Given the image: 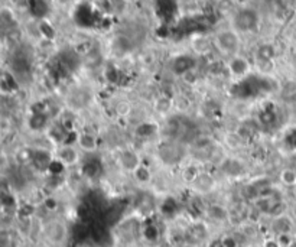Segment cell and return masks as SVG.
<instances>
[{"instance_id":"5bb4252c","label":"cell","mask_w":296,"mask_h":247,"mask_svg":"<svg viewBox=\"0 0 296 247\" xmlns=\"http://www.w3.org/2000/svg\"><path fill=\"white\" fill-rule=\"evenodd\" d=\"M214 48L213 38H207L202 33H197L192 39V49L197 56H204Z\"/></svg>"},{"instance_id":"9c48e42d","label":"cell","mask_w":296,"mask_h":247,"mask_svg":"<svg viewBox=\"0 0 296 247\" xmlns=\"http://www.w3.org/2000/svg\"><path fill=\"white\" fill-rule=\"evenodd\" d=\"M272 233L273 236H285V234H293V229H295V221L293 218L286 214H282V216L273 217L272 220Z\"/></svg>"},{"instance_id":"d6986e66","label":"cell","mask_w":296,"mask_h":247,"mask_svg":"<svg viewBox=\"0 0 296 247\" xmlns=\"http://www.w3.org/2000/svg\"><path fill=\"white\" fill-rule=\"evenodd\" d=\"M281 97L288 103L296 101V78H288L283 84H281Z\"/></svg>"},{"instance_id":"f546056e","label":"cell","mask_w":296,"mask_h":247,"mask_svg":"<svg viewBox=\"0 0 296 247\" xmlns=\"http://www.w3.org/2000/svg\"><path fill=\"white\" fill-rule=\"evenodd\" d=\"M158 130V127L156 126H152V124L149 123H143L139 126V129H137V135L140 136V138H146V136H151L153 131Z\"/></svg>"},{"instance_id":"d6a6232c","label":"cell","mask_w":296,"mask_h":247,"mask_svg":"<svg viewBox=\"0 0 296 247\" xmlns=\"http://www.w3.org/2000/svg\"><path fill=\"white\" fill-rule=\"evenodd\" d=\"M207 247H224L223 246V241H221V237L218 239H213L208 241V246Z\"/></svg>"},{"instance_id":"e0dca14e","label":"cell","mask_w":296,"mask_h":247,"mask_svg":"<svg viewBox=\"0 0 296 247\" xmlns=\"http://www.w3.org/2000/svg\"><path fill=\"white\" fill-rule=\"evenodd\" d=\"M46 234H48V239L51 240L52 243L60 244V243H62L64 240L67 239V227L61 221H55V223L48 225Z\"/></svg>"},{"instance_id":"1f68e13d","label":"cell","mask_w":296,"mask_h":247,"mask_svg":"<svg viewBox=\"0 0 296 247\" xmlns=\"http://www.w3.org/2000/svg\"><path fill=\"white\" fill-rule=\"evenodd\" d=\"M262 247H285V246L282 244V241L279 240V237L272 236V237H267V239L263 240Z\"/></svg>"},{"instance_id":"4fadbf2b","label":"cell","mask_w":296,"mask_h":247,"mask_svg":"<svg viewBox=\"0 0 296 247\" xmlns=\"http://www.w3.org/2000/svg\"><path fill=\"white\" fill-rule=\"evenodd\" d=\"M278 56V48L272 42H262L254 49V60L256 62L274 61Z\"/></svg>"},{"instance_id":"f1b7e54d","label":"cell","mask_w":296,"mask_h":247,"mask_svg":"<svg viewBox=\"0 0 296 247\" xmlns=\"http://www.w3.org/2000/svg\"><path fill=\"white\" fill-rule=\"evenodd\" d=\"M274 9L283 10L286 13H293L296 12V0H273Z\"/></svg>"},{"instance_id":"7402d4cb","label":"cell","mask_w":296,"mask_h":247,"mask_svg":"<svg viewBox=\"0 0 296 247\" xmlns=\"http://www.w3.org/2000/svg\"><path fill=\"white\" fill-rule=\"evenodd\" d=\"M279 181L282 185L288 186V188H295L296 186V168L288 166L283 168L279 174Z\"/></svg>"},{"instance_id":"4316f807","label":"cell","mask_w":296,"mask_h":247,"mask_svg":"<svg viewBox=\"0 0 296 247\" xmlns=\"http://www.w3.org/2000/svg\"><path fill=\"white\" fill-rule=\"evenodd\" d=\"M83 170L87 177H90V178L96 177L100 170H101V162L97 161V159H88V161H85V162H84Z\"/></svg>"},{"instance_id":"7c38bea8","label":"cell","mask_w":296,"mask_h":247,"mask_svg":"<svg viewBox=\"0 0 296 247\" xmlns=\"http://www.w3.org/2000/svg\"><path fill=\"white\" fill-rule=\"evenodd\" d=\"M153 110L162 117H169L175 115L174 107V97L168 96V94H162L159 97H156L153 101Z\"/></svg>"},{"instance_id":"44dd1931","label":"cell","mask_w":296,"mask_h":247,"mask_svg":"<svg viewBox=\"0 0 296 247\" xmlns=\"http://www.w3.org/2000/svg\"><path fill=\"white\" fill-rule=\"evenodd\" d=\"M257 120L262 127H270V126H274L278 123V113L274 111L273 108H265V110L260 111Z\"/></svg>"},{"instance_id":"3957f363","label":"cell","mask_w":296,"mask_h":247,"mask_svg":"<svg viewBox=\"0 0 296 247\" xmlns=\"http://www.w3.org/2000/svg\"><path fill=\"white\" fill-rule=\"evenodd\" d=\"M188 154V147L178 140L162 139L156 147V156L165 166H176L182 163Z\"/></svg>"},{"instance_id":"4dcf8cb0","label":"cell","mask_w":296,"mask_h":247,"mask_svg":"<svg viewBox=\"0 0 296 247\" xmlns=\"http://www.w3.org/2000/svg\"><path fill=\"white\" fill-rule=\"evenodd\" d=\"M221 241H223V246L224 247H240V243L235 237L234 234H224L221 236Z\"/></svg>"},{"instance_id":"2e32d148","label":"cell","mask_w":296,"mask_h":247,"mask_svg":"<svg viewBox=\"0 0 296 247\" xmlns=\"http://www.w3.org/2000/svg\"><path fill=\"white\" fill-rule=\"evenodd\" d=\"M205 214L215 223H226L230 220V210L220 204H211L205 208Z\"/></svg>"},{"instance_id":"ac0fdd59","label":"cell","mask_w":296,"mask_h":247,"mask_svg":"<svg viewBox=\"0 0 296 247\" xmlns=\"http://www.w3.org/2000/svg\"><path fill=\"white\" fill-rule=\"evenodd\" d=\"M112 48H113V51L116 54L126 55L127 52L132 51L133 42H132V39H130L129 36H126V35H117V36H114L113 42H112Z\"/></svg>"},{"instance_id":"8fae6325","label":"cell","mask_w":296,"mask_h":247,"mask_svg":"<svg viewBox=\"0 0 296 247\" xmlns=\"http://www.w3.org/2000/svg\"><path fill=\"white\" fill-rule=\"evenodd\" d=\"M53 159L55 158L45 149H29V162L38 169L48 170Z\"/></svg>"},{"instance_id":"5b68a950","label":"cell","mask_w":296,"mask_h":247,"mask_svg":"<svg viewBox=\"0 0 296 247\" xmlns=\"http://www.w3.org/2000/svg\"><path fill=\"white\" fill-rule=\"evenodd\" d=\"M227 70L228 77L234 78L237 81H242L244 78H247L250 75L251 71V62L249 61L247 56L238 54L227 60Z\"/></svg>"},{"instance_id":"277c9868","label":"cell","mask_w":296,"mask_h":247,"mask_svg":"<svg viewBox=\"0 0 296 247\" xmlns=\"http://www.w3.org/2000/svg\"><path fill=\"white\" fill-rule=\"evenodd\" d=\"M198 67V56L195 54H178L171 58L169 71L175 77L187 75L191 71H195Z\"/></svg>"},{"instance_id":"9a60e30c","label":"cell","mask_w":296,"mask_h":247,"mask_svg":"<svg viewBox=\"0 0 296 247\" xmlns=\"http://www.w3.org/2000/svg\"><path fill=\"white\" fill-rule=\"evenodd\" d=\"M77 146L85 154H92L99 146V142L92 133L83 131V133H78V136H77Z\"/></svg>"},{"instance_id":"30bf717a","label":"cell","mask_w":296,"mask_h":247,"mask_svg":"<svg viewBox=\"0 0 296 247\" xmlns=\"http://www.w3.org/2000/svg\"><path fill=\"white\" fill-rule=\"evenodd\" d=\"M220 169L224 175H228V177H240L244 174L246 166H244V162L242 159L230 156V158H224L221 161Z\"/></svg>"},{"instance_id":"d4e9b609","label":"cell","mask_w":296,"mask_h":247,"mask_svg":"<svg viewBox=\"0 0 296 247\" xmlns=\"http://www.w3.org/2000/svg\"><path fill=\"white\" fill-rule=\"evenodd\" d=\"M29 124L33 130H42L48 124V113L46 111H35L32 115Z\"/></svg>"},{"instance_id":"6da1fadb","label":"cell","mask_w":296,"mask_h":247,"mask_svg":"<svg viewBox=\"0 0 296 247\" xmlns=\"http://www.w3.org/2000/svg\"><path fill=\"white\" fill-rule=\"evenodd\" d=\"M213 44L214 49H215L223 58L230 60V58H233V56H235V55H238L242 52L243 41H242V35L230 26V28L218 29V31L214 33Z\"/></svg>"},{"instance_id":"cb8c5ba5","label":"cell","mask_w":296,"mask_h":247,"mask_svg":"<svg viewBox=\"0 0 296 247\" xmlns=\"http://www.w3.org/2000/svg\"><path fill=\"white\" fill-rule=\"evenodd\" d=\"M156 3H158V10L160 12V16H163V19H168L175 15V12H176L175 0H158Z\"/></svg>"},{"instance_id":"484cf974","label":"cell","mask_w":296,"mask_h":247,"mask_svg":"<svg viewBox=\"0 0 296 247\" xmlns=\"http://www.w3.org/2000/svg\"><path fill=\"white\" fill-rule=\"evenodd\" d=\"M132 175L135 177V179H136L139 184H149V182L152 181V172H151V169H149L147 166H144V165L139 166Z\"/></svg>"},{"instance_id":"52a82bcc","label":"cell","mask_w":296,"mask_h":247,"mask_svg":"<svg viewBox=\"0 0 296 247\" xmlns=\"http://www.w3.org/2000/svg\"><path fill=\"white\" fill-rule=\"evenodd\" d=\"M55 159H58L65 166H74L77 163H80L81 158H80V149H77L74 145H67L64 143L57 149L55 154Z\"/></svg>"},{"instance_id":"ffe728a7","label":"cell","mask_w":296,"mask_h":247,"mask_svg":"<svg viewBox=\"0 0 296 247\" xmlns=\"http://www.w3.org/2000/svg\"><path fill=\"white\" fill-rule=\"evenodd\" d=\"M28 6H29V10H31L33 17L41 19V21H44V17L49 12V5L46 0H29Z\"/></svg>"},{"instance_id":"e575fe53","label":"cell","mask_w":296,"mask_h":247,"mask_svg":"<svg viewBox=\"0 0 296 247\" xmlns=\"http://www.w3.org/2000/svg\"><path fill=\"white\" fill-rule=\"evenodd\" d=\"M286 247H296V236H293V237H292V240H290V243H289V244Z\"/></svg>"},{"instance_id":"ba28073f","label":"cell","mask_w":296,"mask_h":247,"mask_svg":"<svg viewBox=\"0 0 296 247\" xmlns=\"http://www.w3.org/2000/svg\"><path fill=\"white\" fill-rule=\"evenodd\" d=\"M119 166L122 168L123 170L129 172V174H133L135 170L142 166V159H140V155L135 152L133 149H124L119 155Z\"/></svg>"},{"instance_id":"83f0119b","label":"cell","mask_w":296,"mask_h":247,"mask_svg":"<svg viewBox=\"0 0 296 247\" xmlns=\"http://www.w3.org/2000/svg\"><path fill=\"white\" fill-rule=\"evenodd\" d=\"M201 170L198 169V166L195 165H187L182 170H181V177H182L183 182H187L188 185L192 184V181L198 177V174H199Z\"/></svg>"},{"instance_id":"603a6c76","label":"cell","mask_w":296,"mask_h":247,"mask_svg":"<svg viewBox=\"0 0 296 247\" xmlns=\"http://www.w3.org/2000/svg\"><path fill=\"white\" fill-rule=\"evenodd\" d=\"M246 142H247V140L244 139L238 131L228 133L227 138H226V143H227V146L230 147L231 150H240V149H243Z\"/></svg>"},{"instance_id":"7a4b0ae2","label":"cell","mask_w":296,"mask_h":247,"mask_svg":"<svg viewBox=\"0 0 296 247\" xmlns=\"http://www.w3.org/2000/svg\"><path fill=\"white\" fill-rule=\"evenodd\" d=\"M262 24L260 12L254 6H238L231 15V28L240 35H251L256 33Z\"/></svg>"},{"instance_id":"8992f818","label":"cell","mask_w":296,"mask_h":247,"mask_svg":"<svg viewBox=\"0 0 296 247\" xmlns=\"http://www.w3.org/2000/svg\"><path fill=\"white\" fill-rule=\"evenodd\" d=\"M215 185H217V181L213 177V174L201 170L198 174V177L192 181V184L190 186L191 189L197 195H208V194H211L215 189Z\"/></svg>"},{"instance_id":"836d02e7","label":"cell","mask_w":296,"mask_h":247,"mask_svg":"<svg viewBox=\"0 0 296 247\" xmlns=\"http://www.w3.org/2000/svg\"><path fill=\"white\" fill-rule=\"evenodd\" d=\"M233 2H234L235 5H237V8H238V6H247L250 0H233Z\"/></svg>"}]
</instances>
